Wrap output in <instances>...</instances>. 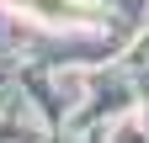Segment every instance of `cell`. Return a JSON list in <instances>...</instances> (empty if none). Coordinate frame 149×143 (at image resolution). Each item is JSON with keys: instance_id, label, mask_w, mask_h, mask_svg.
Instances as JSON below:
<instances>
[{"instance_id": "obj_1", "label": "cell", "mask_w": 149, "mask_h": 143, "mask_svg": "<svg viewBox=\"0 0 149 143\" xmlns=\"http://www.w3.org/2000/svg\"><path fill=\"white\" fill-rule=\"evenodd\" d=\"M43 21H96V0H16Z\"/></svg>"}]
</instances>
